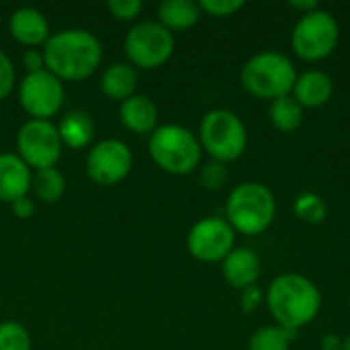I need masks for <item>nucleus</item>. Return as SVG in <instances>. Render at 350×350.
I'll use <instances>...</instances> for the list:
<instances>
[{
    "label": "nucleus",
    "instance_id": "1",
    "mask_svg": "<svg viewBox=\"0 0 350 350\" xmlns=\"http://www.w3.org/2000/svg\"><path fill=\"white\" fill-rule=\"evenodd\" d=\"M45 70L62 82L90 78L103 62V43L88 29H62L51 33L41 47Z\"/></svg>",
    "mask_w": 350,
    "mask_h": 350
},
{
    "label": "nucleus",
    "instance_id": "2",
    "mask_svg": "<svg viewBox=\"0 0 350 350\" xmlns=\"http://www.w3.org/2000/svg\"><path fill=\"white\" fill-rule=\"evenodd\" d=\"M265 304L277 326L299 332L320 314L322 293L310 277L301 273H283L271 281Z\"/></svg>",
    "mask_w": 350,
    "mask_h": 350
},
{
    "label": "nucleus",
    "instance_id": "3",
    "mask_svg": "<svg viewBox=\"0 0 350 350\" xmlns=\"http://www.w3.org/2000/svg\"><path fill=\"white\" fill-rule=\"evenodd\" d=\"M277 217L275 193L256 180L236 185L226 199V221L236 234L260 236Z\"/></svg>",
    "mask_w": 350,
    "mask_h": 350
},
{
    "label": "nucleus",
    "instance_id": "4",
    "mask_svg": "<svg viewBox=\"0 0 350 350\" xmlns=\"http://www.w3.org/2000/svg\"><path fill=\"white\" fill-rule=\"evenodd\" d=\"M297 80L293 62L275 49H265L246 59L240 70V82L244 90L260 100H277L291 94Z\"/></svg>",
    "mask_w": 350,
    "mask_h": 350
},
{
    "label": "nucleus",
    "instance_id": "5",
    "mask_svg": "<svg viewBox=\"0 0 350 350\" xmlns=\"http://www.w3.org/2000/svg\"><path fill=\"white\" fill-rule=\"evenodd\" d=\"M148 152L152 162L174 176H185L201 166V144L199 137L185 125L164 123L158 125L148 139Z\"/></svg>",
    "mask_w": 350,
    "mask_h": 350
},
{
    "label": "nucleus",
    "instance_id": "6",
    "mask_svg": "<svg viewBox=\"0 0 350 350\" xmlns=\"http://www.w3.org/2000/svg\"><path fill=\"white\" fill-rule=\"evenodd\" d=\"M201 150L215 162L228 164L238 160L248 148V129L230 109H211L199 123Z\"/></svg>",
    "mask_w": 350,
    "mask_h": 350
},
{
    "label": "nucleus",
    "instance_id": "7",
    "mask_svg": "<svg viewBox=\"0 0 350 350\" xmlns=\"http://www.w3.org/2000/svg\"><path fill=\"white\" fill-rule=\"evenodd\" d=\"M340 41V25L326 8L299 14L291 31V49L304 62H322L330 57Z\"/></svg>",
    "mask_w": 350,
    "mask_h": 350
},
{
    "label": "nucleus",
    "instance_id": "8",
    "mask_svg": "<svg viewBox=\"0 0 350 350\" xmlns=\"http://www.w3.org/2000/svg\"><path fill=\"white\" fill-rule=\"evenodd\" d=\"M174 35L164 29L158 21H139L131 25L123 39V51L127 64L135 70H156L162 68L174 53Z\"/></svg>",
    "mask_w": 350,
    "mask_h": 350
},
{
    "label": "nucleus",
    "instance_id": "9",
    "mask_svg": "<svg viewBox=\"0 0 350 350\" xmlns=\"http://www.w3.org/2000/svg\"><path fill=\"white\" fill-rule=\"evenodd\" d=\"M64 152L57 125L43 119H29L16 133V156L35 172L53 168Z\"/></svg>",
    "mask_w": 350,
    "mask_h": 350
},
{
    "label": "nucleus",
    "instance_id": "10",
    "mask_svg": "<svg viewBox=\"0 0 350 350\" xmlns=\"http://www.w3.org/2000/svg\"><path fill=\"white\" fill-rule=\"evenodd\" d=\"M86 176L98 187H115L123 183L133 168L131 148L117 137L94 142L84 160Z\"/></svg>",
    "mask_w": 350,
    "mask_h": 350
},
{
    "label": "nucleus",
    "instance_id": "11",
    "mask_svg": "<svg viewBox=\"0 0 350 350\" xmlns=\"http://www.w3.org/2000/svg\"><path fill=\"white\" fill-rule=\"evenodd\" d=\"M18 105L29 115V119H43L51 121L55 117L66 100L64 82L55 78L51 72L41 70L27 74L16 88Z\"/></svg>",
    "mask_w": 350,
    "mask_h": 350
},
{
    "label": "nucleus",
    "instance_id": "12",
    "mask_svg": "<svg viewBox=\"0 0 350 350\" xmlns=\"http://www.w3.org/2000/svg\"><path fill=\"white\" fill-rule=\"evenodd\" d=\"M236 248V232L226 217L211 215L195 221L187 234L189 254L205 265L221 262Z\"/></svg>",
    "mask_w": 350,
    "mask_h": 350
},
{
    "label": "nucleus",
    "instance_id": "13",
    "mask_svg": "<svg viewBox=\"0 0 350 350\" xmlns=\"http://www.w3.org/2000/svg\"><path fill=\"white\" fill-rule=\"evenodd\" d=\"M8 33L16 43L25 45L27 49H41L51 35L47 16L33 6H21L10 14Z\"/></svg>",
    "mask_w": 350,
    "mask_h": 350
},
{
    "label": "nucleus",
    "instance_id": "14",
    "mask_svg": "<svg viewBox=\"0 0 350 350\" xmlns=\"http://www.w3.org/2000/svg\"><path fill=\"white\" fill-rule=\"evenodd\" d=\"M33 170L16 156V152L0 154V201L14 203L31 195Z\"/></svg>",
    "mask_w": 350,
    "mask_h": 350
},
{
    "label": "nucleus",
    "instance_id": "15",
    "mask_svg": "<svg viewBox=\"0 0 350 350\" xmlns=\"http://www.w3.org/2000/svg\"><path fill=\"white\" fill-rule=\"evenodd\" d=\"M334 94V80L324 70H306L297 74L291 96L306 109H320L330 103Z\"/></svg>",
    "mask_w": 350,
    "mask_h": 350
},
{
    "label": "nucleus",
    "instance_id": "16",
    "mask_svg": "<svg viewBox=\"0 0 350 350\" xmlns=\"http://www.w3.org/2000/svg\"><path fill=\"white\" fill-rule=\"evenodd\" d=\"M260 258L250 248H234L224 260H221V273L228 285L234 289H246L256 285L260 277Z\"/></svg>",
    "mask_w": 350,
    "mask_h": 350
},
{
    "label": "nucleus",
    "instance_id": "17",
    "mask_svg": "<svg viewBox=\"0 0 350 350\" xmlns=\"http://www.w3.org/2000/svg\"><path fill=\"white\" fill-rule=\"evenodd\" d=\"M121 125L135 135H150L158 127V107L148 94H133L119 107Z\"/></svg>",
    "mask_w": 350,
    "mask_h": 350
},
{
    "label": "nucleus",
    "instance_id": "18",
    "mask_svg": "<svg viewBox=\"0 0 350 350\" xmlns=\"http://www.w3.org/2000/svg\"><path fill=\"white\" fill-rule=\"evenodd\" d=\"M98 84H100V92L107 98L123 103L129 96H133L137 90V70L127 62L111 64L103 70Z\"/></svg>",
    "mask_w": 350,
    "mask_h": 350
},
{
    "label": "nucleus",
    "instance_id": "19",
    "mask_svg": "<svg viewBox=\"0 0 350 350\" xmlns=\"http://www.w3.org/2000/svg\"><path fill=\"white\" fill-rule=\"evenodd\" d=\"M94 131H96L94 119L86 111H70L57 123V133L62 137V144L64 148L70 150L90 148L94 139Z\"/></svg>",
    "mask_w": 350,
    "mask_h": 350
},
{
    "label": "nucleus",
    "instance_id": "20",
    "mask_svg": "<svg viewBox=\"0 0 350 350\" xmlns=\"http://www.w3.org/2000/svg\"><path fill=\"white\" fill-rule=\"evenodd\" d=\"M158 23L172 35L195 27L201 18V6L195 0H164L158 4Z\"/></svg>",
    "mask_w": 350,
    "mask_h": 350
},
{
    "label": "nucleus",
    "instance_id": "21",
    "mask_svg": "<svg viewBox=\"0 0 350 350\" xmlns=\"http://www.w3.org/2000/svg\"><path fill=\"white\" fill-rule=\"evenodd\" d=\"M269 121L273 123L275 129H279L283 133H293L304 123V107L291 94L271 100Z\"/></svg>",
    "mask_w": 350,
    "mask_h": 350
},
{
    "label": "nucleus",
    "instance_id": "22",
    "mask_svg": "<svg viewBox=\"0 0 350 350\" xmlns=\"http://www.w3.org/2000/svg\"><path fill=\"white\" fill-rule=\"evenodd\" d=\"M31 193L41 203H57L66 193V176H64V172L57 166L35 170L33 172V183H31Z\"/></svg>",
    "mask_w": 350,
    "mask_h": 350
},
{
    "label": "nucleus",
    "instance_id": "23",
    "mask_svg": "<svg viewBox=\"0 0 350 350\" xmlns=\"http://www.w3.org/2000/svg\"><path fill=\"white\" fill-rule=\"evenodd\" d=\"M297 332L281 328L277 324L260 326L248 338L246 350H289Z\"/></svg>",
    "mask_w": 350,
    "mask_h": 350
},
{
    "label": "nucleus",
    "instance_id": "24",
    "mask_svg": "<svg viewBox=\"0 0 350 350\" xmlns=\"http://www.w3.org/2000/svg\"><path fill=\"white\" fill-rule=\"evenodd\" d=\"M293 213L299 221L310 224V226H318L326 219L328 205H326L322 195H318L314 191H304L293 201Z\"/></svg>",
    "mask_w": 350,
    "mask_h": 350
},
{
    "label": "nucleus",
    "instance_id": "25",
    "mask_svg": "<svg viewBox=\"0 0 350 350\" xmlns=\"http://www.w3.org/2000/svg\"><path fill=\"white\" fill-rule=\"evenodd\" d=\"M0 350H33L29 330L14 320L0 322Z\"/></svg>",
    "mask_w": 350,
    "mask_h": 350
},
{
    "label": "nucleus",
    "instance_id": "26",
    "mask_svg": "<svg viewBox=\"0 0 350 350\" xmlns=\"http://www.w3.org/2000/svg\"><path fill=\"white\" fill-rule=\"evenodd\" d=\"M228 178H230L228 164L209 160L199 166V185L207 191H219L221 187H226Z\"/></svg>",
    "mask_w": 350,
    "mask_h": 350
},
{
    "label": "nucleus",
    "instance_id": "27",
    "mask_svg": "<svg viewBox=\"0 0 350 350\" xmlns=\"http://www.w3.org/2000/svg\"><path fill=\"white\" fill-rule=\"evenodd\" d=\"M107 10L111 12L113 18L123 21V23H131L144 10V2L142 0H109Z\"/></svg>",
    "mask_w": 350,
    "mask_h": 350
},
{
    "label": "nucleus",
    "instance_id": "28",
    "mask_svg": "<svg viewBox=\"0 0 350 350\" xmlns=\"http://www.w3.org/2000/svg\"><path fill=\"white\" fill-rule=\"evenodd\" d=\"M201 12L215 16V18H226L236 14L238 10L244 8V0H201L199 2Z\"/></svg>",
    "mask_w": 350,
    "mask_h": 350
},
{
    "label": "nucleus",
    "instance_id": "29",
    "mask_svg": "<svg viewBox=\"0 0 350 350\" xmlns=\"http://www.w3.org/2000/svg\"><path fill=\"white\" fill-rule=\"evenodd\" d=\"M16 86V72L12 59L0 49V100L8 98Z\"/></svg>",
    "mask_w": 350,
    "mask_h": 350
},
{
    "label": "nucleus",
    "instance_id": "30",
    "mask_svg": "<svg viewBox=\"0 0 350 350\" xmlns=\"http://www.w3.org/2000/svg\"><path fill=\"white\" fill-rule=\"evenodd\" d=\"M262 304H265V291H262L258 285H252V287L242 289V295H240V308H242V312H244V314H252V312H256Z\"/></svg>",
    "mask_w": 350,
    "mask_h": 350
},
{
    "label": "nucleus",
    "instance_id": "31",
    "mask_svg": "<svg viewBox=\"0 0 350 350\" xmlns=\"http://www.w3.org/2000/svg\"><path fill=\"white\" fill-rule=\"evenodd\" d=\"M23 66L27 70V74H33V72H41L45 70V57H43V51L41 49H27L23 53Z\"/></svg>",
    "mask_w": 350,
    "mask_h": 350
},
{
    "label": "nucleus",
    "instance_id": "32",
    "mask_svg": "<svg viewBox=\"0 0 350 350\" xmlns=\"http://www.w3.org/2000/svg\"><path fill=\"white\" fill-rule=\"evenodd\" d=\"M10 209H12V215L16 219H31L33 213H35V201L29 195V197H23V199L10 203Z\"/></svg>",
    "mask_w": 350,
    "mask_h": 350
},
{
    "label": "nucleus",
    "instance_id": "33",
    "mask_svg": "<svg viewBox=\"0 0 350 350\" xmlns=\"http://www.w3.org/2000/svg\"><path fill=\"white\" fill-rule=\"evenodd\" d=\"M342 349V336L330 332V334H324L322 340H320V350H340Z\"/></svg>",
    "mask_w": 350,
    "mask_h": 350
},
{
    "label": "nucleus",
    "instance_id": "34",
    "mask_svg": "<svg viewBox=\"0 0 350 350\" xmlns=\"http://www.w3.org/2000/svg\"><path fill=\"white\" fill-rule=\"evenodd\" d=\"M289 6L295 8V10H299L301 14H308V12H312L316 8H320V4L316 0H291Z\"/></svg>",
    "mask_w": 350,
    "mask_h": 350
},
{
    "label": "nucleus",
    "instance_id": "35",
    "mask_svg": "<svg viewBox=\"0 0 350 350\" xmlns=\"http://www.w3.org/2000/svg\"><path fill=\"white\" fill-rule=\"evenodd\" d=\"M340 350H350V334L349 336H345V338H342V349Z\"/></svg>",
    "mask_w": 350,
    "mask_h": 350
},
{
    "label": "nucleus",
    "instance_id": "36",
    "mask_svg": "<svg viewBox=\"0 0 350 350\" xmlns=\"http://www.w3.org/2000/svg\"><path fill=\"white\" fill-rule=\"evenodd\" d=\"M349 306H350V295H349Z\"/></svg>",
    "mask_w": 350,
    "mask_h": 350
}]
</instances>
